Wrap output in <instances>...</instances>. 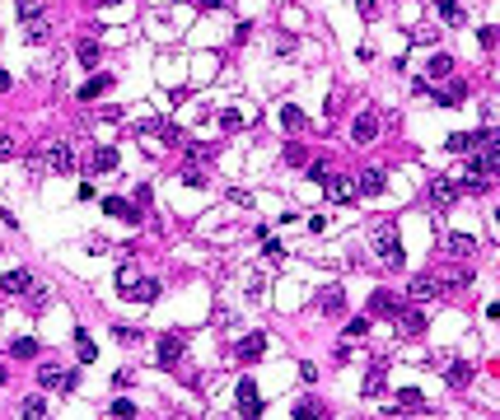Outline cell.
Listing matches in <instances>:
<instances>
[{"label": "cell", "instance_id": "cell-1", "mask_svg": "<svg viewBox=\"0 0 500 420\" xmlns=\"http://www.w3.org/2000/svg\"><path fill=\"white\" fill-rule=\"evenodd\" d=\"M369 243L379 248V257L393 266V271L407 262V257H402V248H397V224H393V220H374V224H369Z\"/></svg>", "mask_w": 500, "mask_h": 420}, {"label": "cell", "instance_id": "cell-2", "mask_svg": "<svg viewBox=\"0 0 500 420\" xmlns=\"http://www.w3.org/2000/svg\"><path fill=\"white\" fill-rule=\"evenodd\" d=\"M234 411H238L243 420L262 416V393H258V383H253V378H238V388H234Z\"/></svg>", "mask_w": 500, "mask_h": 420}, {"label": "cell", "instance_id": "cell-3", "mask_svg": "<svg viewBox=\"0 0 500 420\" xmlns=\"http://www.w3.org/2000/svg\"><path fill=\"white\" fill-rule=\"evenodd\" d=\"M42 159H47V168H52V173H61V178H71V173L79 168L75 150H71L66 140H56V145H42Z\"/></svg>", "mask_w": 500, "mask_h": 420}, {"label": "cell", "instance_id": "cell-4", "mask_svg": "<svg viewBox=\"0 0 500 420\" xmlns=\"http://www.w3.org/2000/svg\"><path fill=\"white\" fill-rule=\"evenodd\" d=\"M262 355H266V337L262 332H248L243 341H234V360L238 365H258Z\"/></svg>", "mask_w": 500, "mask_h": 420}, {"label": "cell", "instance_id": "cell-5", "mask_svg": "<svg viewBox=\"0 0 500 420\" xmlns=\"http://www.w3.org/2000/svg\"><path fill=\"white\" fill-rule=\"evenodd\" d=\"M159 289H164V285H159L155 276H136L132 285H127V299H136V304H155Z\"/></svg>", "mask_w": 500, "mask_h": 420}, {"label": "cell", "instance_id": "cell-6", "mask_svg": "<svg viewBox=\"0 0 500 420\" xmlns=\"http://www.w3.org/2000/svg\"><path fill=\"white\" fill-rule=\"evenodd\" d=\"M369 313L374 317H397L402 313V299L388 294V289H374V294H369Z\"/></svg>", "mask_w": 500, "mask_h": 420}, {"label": "cell", "instance_id": "cell-7", "mask_svg": "<svg viewBox=\"0 0 500 420\" xmlns=\"http://www.w3.org/2000/svg\"><path fill=\"white\" fill-rule=\"evenodd\" d=\"M374 135H379V117H374V112H360V117L351 122V140H355V145H374Z\"/></svg>", "mask_w": 500, "mask_h": 420}, {"label": "cell", "instance_id": "cell-8", "mask_svg": "<svg viewBox=\"0 0 500 420\" xmlns=\"http://www.w3.org/2000/svg\"><path fill=\"white\" fill-rule=\"evenodd\" d=\"M453 201H458V187L449 183V178H435V183H430V206H435V210H449Z\"/></svg>", "mask_w": 500, "mask_h": 420}, {"label": "cell", "instance_id": "cell-9", "mask_svg": "<svg viewBox=\"0 0 500 420\" xmlns=\"http://www.w3.org/2000/svg\"><path fill=\"white\" fill-rule=\"evenodd\" d=\"M117 163H122V155H117L112 145H99V150L89 155V173H112Z\"/></svg>", "mask_w": 500, "mask_h": 420}, {"label": "cell", "instance_id": "cell-10", "mask_svg": "<svg viewBox=\"0 0 500 420\" xmlns=\"http://www.w3.org/2000/svg\"><path fill=\"white\" fill-rule=\"evenodd\" d=\"M318 309H323L327 317H342V313H346V294H342L337 285H327L323 294H318Z\"/></svg>", "mask_w": 500, "mask_h": 420}, {"label": "cell", "instance_id": "cell-11", "mask_svg": "<svg viewBox=\"0 0 500 420\" xmlns=\"http://www.w3.org/2000/svg\"><path fill=\"white\" fill-rule=\"evenodd\" d=\"M440 294H445V285H440L435 276H416V280H412V299H416V304H425V299H440Z\"/></svg>", "mask_w": 500, "mask_h": 420}, {"label": "cell", "instance_id": "cell-12", "mask_svg": "<svg viewBox=\"0 0 500 420\" xmlns=\"http://www.w3.org/2000/svg\"><path fill=\"white\" fill-rule=\"evenodd\" d=\"M155 355H159V365H164V369H173L178 360H183V337H164Z\"/></svg>", "mask_w": 500, "mask_h": 420}, {"label": "cell", "instance_id": "cell-13", "mask_svg": "<svg viewBox=\"0 0 500 420\" xmlns=\"http://www.w3.org/2000/svg\"><path fill=\"white\" fill-rule=\"evenodd\" d=\"M0 289H5V294H28V289H33V276H28V271H5V276H0Z\"/></svg>", "mask_w": 500, "mask_h": 420}, {"label": "cell", "instance_id": "cell-14", "mask_svg": "<svg viewBox=\"0 0 500 420\" xmlns=\"http://www.w3.org/2000/svg\"><path fill=\"white\" fill-rule=\"evenodd\" d=\"M103 210H108V215H117V220H127V224H136V220H140V206L122 201V196H108V201H103Z\"/></svg>", "mask_w": 500, "mask_h": 420}, {"label": "cell", "instance_id": "cell-15", "mask_svg": "<svg viewBox=\"0 0 500 420\" xmlns=\"http://www.w3.org/2000/svg\"><path fill=\"white\" fill-rule=\"evenodd\" d=\"M458 192H468V196H482V192H491V183H486V173H477V168H468V178L463 183H453Z\"/></svg>", "mask_w": 500, "mask_h": 420}, {"label": "cell", "instance_id": "cell-16", "mask_svg": "<svg viewBox=\"0 0 500 420\" xmlns=\"http://www.w3.org/2000/svg\"><path fill=\"white\" fill-rule=\"evenodd\" d=\"M108 84H112V75H94L79 84V103H89V99H99V94H108Z\"/></svg>", "mask_w": 500, "mask_h": 420}, {"label": "cell", "instance_id": "cell-17", "mask_svg": "<svg viewBox=\"0 0 500 420\" xmlns=\"http://www.w3.org/2000/svg\"><path fill=\"white\" fill-rule=\"evenodd\" d=\"M445 378H449V388H468V383H473V365H463V360H453Z\"/></svg>", "mask_w": 500, "mask_h": 420}, {"label": "cell", "instance_id": "cell-18", "mask_svg": "<svg viewBox=\"0 0 500 420\" xmlns=\"http://www.w3.org/2000/svg\"><path fill=\"white\" fill-rule=\"evenodd\" d=\"M445 248L453 252V257H473V252H477V243H473L468 234H449V238H445Z\"/></svg>", "mask_w": 500, "mask_h": 420}, {"label": "cell", "instance_id": "cell-19", "mask_svg": "<svg viewBox=\"0 0 500 420\" xmlns=\"http://www.w3.org/2000/svg\"><path fill=\"white\" fill-rule=\"evenodd\" d=\"M360 192H365V196H379V192H384V168H365V173H360Z\"/></svg>", "mask_w": 500, "mask_h": 420}, {"label": "cell", "instance_id": "cell-20", "mask_svg": "<svg viewBox=\"0 0 500 420\" xmlns=\"http://www.w3.org/2000/svg\"><path fill=\"white\" fill-rule=\"evenodd\" d=\"M327 201H337V206H346V201H351V183H346V178H327Z\"/></svg>", "mask_w": 500, "mask_h": 420}, {"label": "cell", "instance_id": "cell-21", "mask_svg": "<svg viewBox=\"0 0 500 420\" xmlns=\"http://www.w3.org/2000/svg\"><path fill=\"white\" fill-rule=\"evenodd\" d=\"M42 14H47V0H19V19L24 24H38Z\"/></svg>", "mask_w": 500, "mask_h": 420}, {"label": "cell", "instance_id": "cell-22", "mask_svg": "<svg viewBox=\"0 0 500 420\" xmlns=\"http://www.w3.org/2000/svg\"><path fill=\"white\" fill-rule=\"evenodd\" d=\"M397 317H402V332H407V337H416V332L425 327V313H421V309H402Z\"/></svg>", "mask_w": 500, "mask_h": 420}, {"label": "cell", "instance_id": "cell-23", "mask_svg": "<svg viewBox=\"0 0 500 420\" xmlns=\"http://www.w3.org/2000/svg\"><path fill=\"white\" fill-rule=\"evenodd\" d=\"M304 173H309V183H327V178H332L327 159H309V163H304Z\"/></svg>", "mask_w": 500, "mask_h": 420}, {"label": "cell", "instance_id": "cell-24", "mask_svg": "<svg viewBox=\"0 0 500 420\" xmlns=\"http://www.w3.org/2000/svg\"><path fill=\"white\" fill-rule=\"evenodd\" d=\"M440 19H445V24H463L468 14H463V5H458V0H440Z\"/></svg>", "mask_w": 500, "mask_h": 420}, {"label": "cell", "instance_id": "cell-25", "mask_svg": "<svg viewBox=\"0 0 500 420\" xmlns=\"http://www.w3.org/2000/svg\"><path fill=\"white\" fill-rule=\"evenodd\" d=\"M449 70H453L449 56H430V66H425V75H430V79H449Z\"/></svg>", "mask_w": 500, "mask_h": 420}, {"label": "cell", "instance_id": "cell-26", "mask_svg": "<svg viewBox=\"0 0 500 420\" xmlns=\"http://www.w3.org/2000/svg\"><path fill=\"white\" fill-rule=\"evenodd\" d=\"M295 416H299V420H323L327 411H323V402H314V397H309V402H299V406H295Z\"/></svg>", "mask_w": 500, "mask_h": 420}, {"label": "cell", "instance_id": "cell-27", "mask_svg": "<svg viewBox=\"0 0 500 420\" xmlns=\"http://www.w3.org/2000/svg\"><path fill=\"white\" fill-rule=\"evenodd\" d=\"M281 122H286L290 131H299V127H304L309 117H304V107H295V103H290V107H281Z\"/></svg>", "mask_w": 500, "mask_h": 420}, {"label": "cell", "instance_id": "cell-28", "mask_svg": "<svg viewBox=\"0 0 500 420\" xmlns=\"http://www.w3.org/2000/svg\"><path fill=\"white\" fill-rule=\"evenodd\" d=\"M75 350H79V360H84V365H94V355H99V350H94V341H89V332H75Z\"/></svg>", "mask_w": 500, "mask_h": 420}, {"label": "cell", "instance_id": "cell-29", "mask_svg": "<svg viewBox=\"0 0 500 420\" xmlns=\"http://www.w3.org/2000/svg\"><path fill=\"white\" fill-rule=\"evenodd\" d=\"M286 163H295V168H304V163H309V150H304L299 140H290V145H286Z\"/></svg>", "mask_w": 500, "mask_h": 420}, {"label": "cell", "instance_id": "cell-30", "mask_svg": "<svg viewBox=\"0 0 500 420\" xmlns=\"http://www.w3.org/2000/svg\"><path fill=\"white\" fill-rule=\"evenodd\" d=\"M28 42H33V47L52 42V33H47V24H42V19H38V24H28Z\"/></svg>", "mask_w": 500, "mask_h": 420}, {"label": "cell", "instance_id": "cell-31", "mask_svg": "<svg viewBox=\"0 0 500 420\" xmlns=\"http://www.w3.org/2000/svg\"><path fill=\"white\" fill-rule=\"evenodd\" d=\"M220 127H225V131H238V127H243V112H238V107H225V112H220Z\"/></svg>", "mask_w": 500, "mask_h": 420}, {"label": "cell", "instance_id": "cell-32", "mask_svg": "<svg viewBox=\"0 0 500 420\" xmlns=\"http://www.w3.org/2000/svg\"><path fill=\"white\" fill-rule=\"evenodd\" d=\"M379 388H384V360H379V365L369 369V378H365V393H369V397L379 393Z\"/></svg>", "mask_w": 500, "mask_h": 420}, {"label": "cell", "instance_id": "cell-33", "mask_svg": "<svg viewBox=\"0 0 500 420\" xmlns=\"http://www.w3.org/2000/svg\"><path fill=\"white\" fill-rule=\"evenodd\" d=\"M24 416L28 420H42V416H47V402H42V397H28V402H24Z\"/></svg>", "mask_w": 500, "mask_h": 420}, {"label": "cell", "instance_id": "cell-34", "mask_svg": "<svg viewBox=\"0 0 500 420\" xmlns=\"http://www.w3.org/2000/svg\"><path fill=\"white\" fill-rule=\"evenodd\" d=\"M79 61H84V66H94V61H99V42H94V38H84V42H79Z\"/></svg>", "mask_w": 500, "mask_h": 420}, {"label": "cell", "instance_id": "cell-35", "mask_svg": "<svg viewBox=\"0 0 500 420\" xmlns=\"http://www.w3.org/2000/svg\"><path fill=\"white\" fill-rule=\"evenodd\" d=\"M412 42H416V47H430V42H440V33L425 24V28H416V33H412Z\"/></svg>", "mask_w": 500, "mask_h": 420}, {"label": "cell", "instance_id": "cell-36", "mask_svg": "<svg viewBox=\"0 0 500 420\" xmlns=\"http://www.w3.org/2000/svg\"><path fill=\"white\" fill-rule=\"evenodd\" d=\"M10 355H14V360H33L38 345H33V341H14V345H10Z\"/></svg>", "mask_w": 500, "mask_h": 420}, {"label": "cell", "instance_id": "cell-37", "mask_svg": "<svg viewBox=\"0 0 500 420\" xmlns=\"http://www.w3.org/2000/svg\"><path fill=\"white\" fill-rule=\"evenodd\" d=\"M365 332H369V317H355V322H346V337H351V341H360Z\"/></svg>", "mask_w": 500, "mask_h": 420}, {"label": "cell", "instance_id": "cell-38", "mask_svg": "<svg viewBox=\"0 0 500 420\" xmlns=\"http://www.w3.org/2000/svg\"><path fill=\"white\" fill-rule=\"evenodd\" d=\"M108 416H117V420H132V416H136V406H132V402H112V411H108Z\"/></svg>", "mask_w": 500, "mask_h": 420}, {"label": "cell", "instance_id": "cell-39", "mask_svg": "<svg viewBox=\"0 0 500 420\" xmlns=\"http://www.w3.org/2000/svg\"><path fill=\"white\" fill-rule=\"evenodd\" d=\"M112 337H117V341H122V345H136V341H140V332H136V327H117Z\"/></svg>", "mask_w": 500, "mask_h": 420}, {"label": "cell", "instance_id": "cell-40", "mask_svg": "<svg viewBox=\"0 0 500 420\" xmlns=\"http://www.w3.org/2000/svg\"><path fill=\"white\" fill-rule=\"evenodd\" d=\"M397 402H402V406H421V393H416V388H402Z\"/></svg>", "mask_w": 500, "mask_h": 420}, {"label": "cell", "instance_id": "cell-41", "mask_svg": "<svg viewBox=\"0 0 500 420\" xmlns=\"http://www.w3.org/2000/svg\"><path fill=\"white\" fill-rule=\"evenodd\" d=\"M281 257H286V248H281L276 238H266V262H281Z\"/></svg>", "mask_w": 500, "mask_h": 420}, {"label": "cell", "instance_id": "cell-42", "mask_svg": "<svg viewBox=\"0 0 500 420\" xmlns=\"http://www.w3.org/2000/svg\"><path fill=\"white\" fill-rule=\"evenodd\" d=\"M28 304H33V309H42V304H47V289L33 285V289H28Z\"/></svg>", "mask_w": 500, "mask_h": 420}, {"label": "cell", "instance_id": "cell-43", "mask_svg": "<svg viewBox=\"0 0 500 420\" xmlns=\"http://www.w3.org/2000/svg\"><path fill=\"white\" fill-rule=\"evenodd\" d=\"M10 159H14V140H10V135H0V163H10Z\"/></svg>", "mask_w": 500, "mask_h": 420}, {"label": "cell", "instance_id": "cell-44", "mask_svg": "<svg viewBox=\"0 0 500 420\" xmlns=\"http://www.w3.org/2000/svg\"><path fill=\"white\" fill-rule=\"evenodd\" d=\"M355 10H360L365 19H374V14H379V0H355Z\"/></svg>", "mask_w": 500, "mask_h": 420}, {"label": "cell", "instance_id": "cell-45", "mask_svg": "<svg viewBox=\"0 0 500 420\" xmlns=\"http://www.w3.org/2000/svg\"><path fill=\"white\" fill-rule=\"evenodd\" d=\"M136 280V266H122V271H117V289H127Z\"/></svg>", "mask_w": 500, "mask_h": 420}, {"label": "cell", "instance_id": "cell-46", "mask_svg": "<svg viewBox=\"0 0 500 420\" xmlns=\"http://www.w3.org/2000/svg\"><path fill=\"white\" fill-rule=\"evenodd\" d=\"M10 84H14V79L5 75V70H0V94H5V89H10Z\"/></svg>", "mask_w": 500, "mask_h": 420}, {"label": "cell", "instance_id": "cell-47", "mask_svg": "<svg viewBox=\"0 0 500 420\" xmlns=\"http://www.w3.org/2000/svg\"><path fill=\"white\" fill-rule=\"evenodd\" d=\"M5 383H10V373H5V365H0V388H5Z\"/></svg>", "mask_w": 500, "mask_h": 420}]
</instances>
